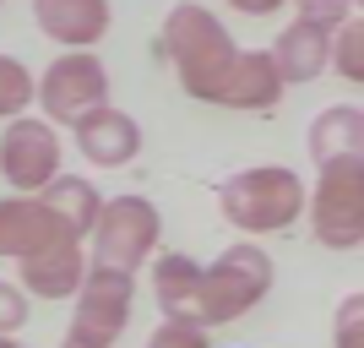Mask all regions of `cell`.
<instances>
[{
  "instance_id": "7402d4cb",
  "label": "cell",
  "mask_w": 364,
  "mask_h": 348,
  "mask_svg": "<svg viewBox=\"0 0 364 348\" xmlns=\"http://www.w3.org/2000/svg\"><path fill=\"white\" fill-rule=\"evenodd\" d=\"M33 305H28V288L22 283H6L0 278V337H16L22 327H28Z\"/></svg>"
},
{
  "instance_id": "6da1fadb",
  "label": "cell",
  "mask_w": 364,
  "mask_h": 348,
  "mask_svg": "<svg viewBox=\"0 0 364 348\" xmlns=\"http://www.w3.org/2000/svg\"><path fill=\"white\" fill-rule=\"evenodd\" d=\"M158 55L174 65L185 98H196V104H218L223 76L234 71V60H240V44L228 38V28H223V16H218V11H207L201 0H180V6L164 16Z\"/></svg>"
},
{
  "instance_id": "3957f363",
  "label": "cell",
  "mask_w": 364,
  "mask_h": 348,
  "mask_svg": "<svg viewBox=\"0 0 364 348\" xmlns=\"http://www.w3.org/2000/svg\"><path fill=\"white\" fill-rule=\"evenodd\" d=\"M272 294V256L256 240L228 245L223 256L201 267L196 283V327H228V321L250 316L261 300Z\"/></svg>"
},
{
  "instance_id": "d6986e66",
  "label": "cell",
  "mask_w": 364,
  "mask_h": 348,
  "mask_svg": "<svg viewBox=\"0 0 364 348\" xmlns=\"http://www.w3.org/2000/svg\"><path fill=\"white\" fill-rule=\"evenodd\" d=\"M332 71L348 88H364V16H353L332 33Z\"/></svg>"
},
{
  "instance_id": "4316f807",
  "label": "cell",
  "mask_w": 364,
  "mask_h": 348,
  "mask_svg": "<svg viewBox=\"0 0 364 348\" xmlns=\"http://www.w3.org/2000/svg\"><path fill=\"white\" fill-rule=\"evenodd\" d=\"M60 348H76V343H60Z\"/></svg>"
},
{
  "instance_id": "9a60e30c",
  "label": "cell",
  "mask_w": 364,
  "mask_h": 348,
  "mask_svg": "<svg viewBox=\"0 0 364 348\" xmlns=\"http://www.w3.org/2000/svg\"><path fill=\"white\" fill-rule=\"evenodd\" d=\"M304 147H310V164H332V158H364V109L353 104H332L321 109L310 131H304Z\"/></svg>"
},
{
  "instance_id": "ffe728a7",
  "label": "cell",
  "mask_w": 364,
  "mask_h": 348,
  "mask_svg": "<svg viewBox=\"0 0 364 348\" xmlns=\"http://www.w3.org/2000/svg\"><path fill=\"white\" fill-rule=\"evenodd\" d=\"M294 11H299V22H310V28L337 33L343 22H353V0H294Z\"/></svg>"
},
{
  "instance_id": "484cf974",
  "label": "cell",
  "mask_w": 364,
  "mask_h": 348,
  "mask_svg": "<svg viewBox=\"0 0 364 348\" xmlns=\"http://www.w3.org/2000/svg\"><path fill=\"white\" fill-rule=\"evenodd\" d=\"M353 11H364V0H353Z\"/></svg>"
},
{
  "instance_id": "8fae6325",
  "label": "cell",
  "mask_w": 364,
  "mask_h": 348,
  "mask_svg": "<svg viewBox=\"0 0 364 348\" xmlns=\"http://www.w3.org/2000/svg\"><path fill=\"white\" fill-rule=\"evenodd\" d=\"M55 240H65V228L38 196H0V261H28Z\"/></svg>"
},
{
  "instance_id": "4fadbf2b",
  "label": "cell",
  "mask_w": 364,
  "mask_h": 348,
  "mask_svg": "<svg viewBox=\"0 0 364 348\" xmlns=\"http://www.w3.org/2000/svg\"><path fill=\"white\" fill-rule=\"evenodd\" d=\"M283 76H277L272 55L267 49H240L234 71L223 76V93H218V109H245V115H261L283 98Z\"/></svg>"
},
{
  "instance_id": "30bf717a",
  "label": "cell",
  "mask_w": 364,
  "mask_h": 348,
  "mask_svg": "<svg viewBox=\"0 0 364 348\" xmlns=\"http://www.w3.org/2000/svg\"><path fill=\"white\" fill-rule=\"evenodd\" d=\"M92 256L82 240H55L44 245L38 256L16 261V283L28 288V300H76V288H82V278H87Z\"/></svg>"
},
{
  "instance_id": "ac0fdd59",
  "label": "cell",
  "mask_w": 364,
  "mask_h": 348,
  "mask_svg": "<svg viewBox=\"0 0 364 348\" xmlns=\"http://www.w3.org/2000/svg\"><path fill=\"white\" fill-rule=\"evenodd\" d=\"M33 104H38V76L16 60V55H0V120L28 115Z\"/></svg>"
},
{
  "instance_id": "7c38bea8",
  "label": "cell",
  "mask_w": 364,
  "mask_h": 348,
  "mask_svg": "<svg viewBox=\"0 0 364 348\" xmlns=\"http://www.w3.org/2000/svg\"><path fill=\"white\" fill-rule=\"evenodd\" d=\"M33 22H38L44 38H55L65 49H92L104 44L114 6L109 0H33Z\"/></svg>"
},
{
  "instance_id": "603a6c76",
  "label": "cell",
  "mask_w": 364,
  "mask_h": 348,
  "mask_svg": "<svg viewBox=\"0 0 364 348\" xmlns=\"http://www.w3.org/2000/svg\"><path fill=\"white\" fill-rule=\"evenodd\" d=\"M147 348H213V343H207V327H196V321H164L147 337Z\"/></svg>"
},
{
  "instance_id": "d4e9b609",
  "label": "cell",
  "mask_w": 364,
  "mask_h": 348,
  "mask_svg": "<svg viewBox=\"0 0 364 348\" xmlns=\"http://www.w3.org/2000/svg\"><path fill=\"white\" fill-rule=\"evenodd\" d=\"M0 348H28V343H16V337H0Z\"/></svg>"
},
{
  "instance_id": "cb8c5ba5",
  "label": "cell",
  "mask_w": 364,
  "mask_h": 348,
  "mask_svg": "<svg viewBox=\"0 0 364 348\" xmlns=\"http://www.w3.org/2000/svg\"><path fill=\"white\" fill-rule=\"evenodd\" d=\"M240 16H277L283 6H294V0H228Z\"/></svg>"
},
{
  "instance_id": "ba28073f",
  "label": "cell",
  "mask_w": 364,
  "mask_h": 348,
  "mask_svg": "<svg viewBox=\"0 0 364 348\" xmlns=\"http://www.w3.org/2000/svg\"><path fill=\"white\" fill-rule=\"evenodd\" d=\"M60 169V131L44 115H16L0 131V180L11 185L16 196H38L44 185H55Z\"/></svg>"
},
{
  "instance_id": "7a4b0ae2",
  "label": "cell",
  "mask_w": 364,
  "mask_h": 348,
  "mask_svg": "<svg viewBox=\"0 0 364 348\" xmlns=\"http://www.w3.org/2000/svg\"><path fill=\"white\" fill-rule=\"evenodd\" d=\"M304 180L283 164H256V169H240L234 180L218 185V212L240 234H289L294 223L304 218Z\"/></svg>"
},
{
  "instance_id": "8992f818",
  "label": "cell",
  "mask_w": 364,
  "mask_h": 348,
  "mask_svg": "<svg viewBox=\"0 0 364 348\" xmlns=\"http://www.w3.org/2000/svg\"><path fill=\"white\" fill-rule=\"evenodd\" d=\"M131 305H136V273H120V267H98V261H92L82 288H76V310H71V327H65V343L114 348L120 332L131 327Z\"/></svg>"
},
{
  "instance_id": "5b68a950",
  "label": "cell",
  "mask_w": 364,
  "mask_h": 348,
  "mask_svg": "<svg viewBox=\"0 0 364 348\" xmlns=\"http://www.w3.org/2000/svg\"><path fill=\"white\" fill-rule=\"evenodd\" d=\"M158 240H164V218L147 196H109L87 234V256L98 267L141 273L147 256H158Z\"/></svg>"
},
{
  "instance_id": "2e32d148",
  "label": "cell",
  "mask_w": 364,
  "mask_h": 348,
  "mask_svg": "<svg viewBox=\"0 0 364 348\" xmlns=\"http://www.w3.org/2000/svg\"><path fill=\"white\" fill-rule=\"evenodd\" d=\"M196 283H201V261L180 256V251L152 261V294H158L164 321H196Z\"/></svg>"
},
{
  "instance_id": "277c9868",
  "label": "cell",
  "mask_w": 364,
  "mask_h": 348,
  "mask_svg": "<svg viewBox=\"0 0 364 348\" xmlns=\"http://www.w3.org/2000/svg\"><path fill=\"white\" fill-rule=\"evenodd\" d=\"M310 234L326 251H359L364 245V158H332L321 164L316 191L304 201Z\"/></svg>"
},
{
  "instance_id": "5bb4252c",
  "label": "cell",
  "mask_w": 364,
  "mask_h": 348,
  "mask_svg": "<svg viewBox=\"0 0 364 348\" xmlns=\"http://www.w3.org/2000/svg\"><path fill=\"white\" fill-rule=\"evenodd\" d=\"M267 55H272L283 88H299V82H316V76L332 65V33H326V28H310V22L294 16L289 28L277 33V44L267 49Z\"/></svg>"
},
{
  "instance_id": "e0dca14e",
  "label": "cell",
  "mask_w": 364,
  "mask_h": 348,
  "mask_svg": "<svg viewBox=\"0 0 364 348\" xmlns=\"http://www.w3.org/2000/svg\"><path fill=\"white\" fill-rule=\"evenodd\" d=\"M38 201H44L55 218H60L65 234H76V240L87 245L92 223H98V212H104V196L92 191V180H82V174H60L55 185H44L38 191Z\"/></svg>"
},
{
  "instance_id": "9c48e42d",
  "label": "cell",
  "mask_w": 364,
  "mask_h": 348,
  "mask_svg": "<svg viewBox=\"0 0 364 348\" xmlns=\"http://www.w3.org/2000/svg\"><path fill=\"white\" fill-rule=\"evenodd\" d=\"M71 137H76V152H82L92 169H125V164H136V152H141L136 115H125V109H114V104L82 115V120L71 125Z\"/></svg>"
},
{
  "instance_id": "52a82bcc",
  "label": "cell",
  "mask_w": 364,
  "mask_h": 348,
  "mask_svg": "<svg viewBox=\"0 0 364 348\" xmlns=\"http://www.w3.org/2000/svg\"><path fill=\"white\" fill-rule=\"evenodd\" d=\"M109 104V65L92 49H65L38 76V109L49 125H76L82 115Z\"/></svg>"
},
{
  "instance_id": "44dd1931",
  "label": "cell",
  "mask_w": 364,
  "mask_h": 348,
  "mask_svg": "<svg viewBox=\"0 0 364 348\" xmlns=\"http://www.w3.org/2000/svg\"><path fill=\"white\" fill-rule=\"evenodd\" d=\"M332 343H337V348H364V294H348V300L337 305Z\"/></svg>"
}]
</instances>
